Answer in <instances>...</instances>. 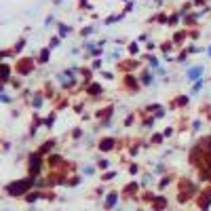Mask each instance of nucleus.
Listing matches in <instances>:
<instances>
[{"label":"nucleus","instance_id":"1","mask_svg":"<svg viewBox=\"0 0 211 211\" xmlns=\"http://www.w3.org/2000/svg\"><path fill=\"white\" fill-rule=\"evenodd\" d=\"M30 186H32V180H21V182L11 184V186H8V192H11L13 196H17V194H23Z\"/></svg>","mask_w":211,"mask_h":211},{"label":"nucleus","instance_id":"2","mask_svg":"<svg viewBox=\"0 0 211 211\" xmlns=\"http://www.w3.org/2000/svg\"><path fill=\"white\" fill-rule=\"evenodd\" d=\"M38 169H40V156L34 154V156L30 158V171H32V173H38Z\"/></svg>","mask_w":211,"mask_h":211},{"label":"nucleus","instance_id":"3","mask_svg":"<svg viewBox=\"0 0 211 211\" xmlns=\"http://www.w3.org/2000/svg\"><path fill=\"white\" fill-rule=\"evenodd\" d=\"M30 68H32V64H30L28 59H25V61H21V64H19V72H21V74H25Z\"/></svg>","mask_w":211,"mask_h":211},{"label":"nucleus","instance_id":"4","mask_svg":"<svg viewBox=\"0 0 211 211\" xmlns=\"http://www.w3.org/2000/svg\"><path fill=\"white\" fill-rule=\"evenodd\" d=\"M201 74H203V68H192L190 72H188V76H190V78H198Z\"/></svg>","mask_w":211,"mask_h":211},{"label":"nucleus","instance_id":"5","mask_svg":"<svg viewBox=\"0 0 211 211\" xmlns=\"http://www.w3.org/2000/svg\"><path fill=\"white\" fill-rule=\"evenodd\" d=\"M112 146H114V139H103L101 142V150H110Z\"/></svg>","mask_w":211,"mask_h":211},{"label":"nucleus","instance_id":"6","mask_svg":"<svg viewBox=\"0 0 211 211\" xmlns=\"http://www.w3.org/2000/svg\"><path fill=\"white\" fill-rule=\"evenodd\" d=\"M112 205H116V194H110L108 196V207H112Z\"/></svg>","mask_w":211,"mask_h":211},{"label":"nucleus","instance_id":"7","mask_svg":"<svg viewBox=\"0 0 211 211\" xmlns=\"http://www.w3.org/2000/svg\"><path fill=\"white\" fill-rule=\"evenodd\" d=\"M2 78H4V80L8 78V68H6V66H2Z\"/></svg>","mask_w":211,"mask_h":211},{"label":"nucleus","instance_id":"8","mask_svg":"<svg viewBox=\"0 0 211 211\" xmlns=\"http://www.w3.org/2000/svg\"><path fill=\"white\" fill-rule=\"evenodd\" d=\"M144 82L150 85V82H152V76H150V74H144Z\"/></svg>","mask_w":211,"mask_h":211},{"label":"nucleus","instance_id":"9","mask_svg":"<svg viewBox=\"0 0 211 211\" xmlns=\"http://www.w3.org/2000/svg\"><path fill=\"white\" fill-rule=\"evenodd\" d=\"M89 91H91V93H93V95H95V93H99V91H101V89H99V87H97V85H93V87H91V89H89Z\"/></svg>","mask_w":211,"mask_h":211}]
</instances>
